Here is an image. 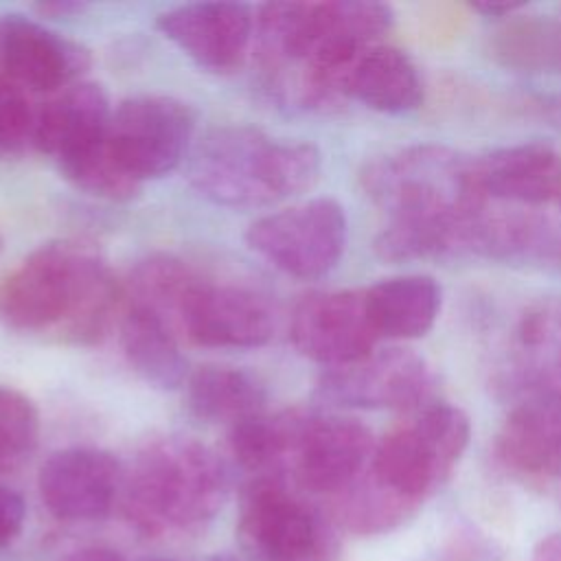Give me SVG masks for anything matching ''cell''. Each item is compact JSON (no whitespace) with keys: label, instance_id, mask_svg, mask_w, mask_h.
<instances>
[{"label":"cell","instance_id":"26","mask_svg":"<svg viewBox=\"0 0 561 561\" xmlns=\"http://www.w3.org/2000/svg\"><path fill=\"white\" fill-rule=\"evenodd\" d=\"M491 53L515 70L561 72V20L517 18L493 35Z\"/></svg>","mask_w":561,"mask_h":561},{"label":"cell","instance_id":"25","mask_svg":"<svg viewBox=\"0 0 561 561\" xmlns=\"http://www.w3.org/2000/svg\"><path fill=\"white\" fill-rule=\"evenodd\" d=\"M202 276L171 254H151L129 274V305L147 309L169 322L175 333L184 305Z\"/></svg>","mask_w":561,"mask_h":561},{"label":"cell","instance_id":"5","mask_svg":"<svg viewBox=\"0 0 561 561\" xmlns=\"http://www.w3.org/2000/svg\"><path fill=\"white\" fill-rule=\"evenodd\" d=\"M359 180L390 221L451 219L484 208L476 160L445 145H412L386 153L368 162Z\"/></svg>","mask_w":561,"mask_h":561},{"label":"cell","instance_id":"9","mask_svg":"<svg viewBox=\"0 0 561 561\" xmlns=\"http://www.w3.org/2000/svg\"><path fill=\"white\" fill-rule=\"evenodd\" d=\"M373 449L364 423L294 408L285 473L311 493L337 495L366 471Z\"/></svg>","mask_w":561,"mask_h":561},{"label":"cell","instance_id":"34","mask_svg":"<svg viewBox=\"0 0 561 561\" xmlns=\"http://www.w3.org/2000/svg\"><path fill=\"white\" fill-rule=\"evenodd\" d=\"M61 561H123V559L107 548H81Z\"/></svg>","mask_w":561,"mask_h":561},{"label":"cell","instance_id":"7","mask_svg":"<svg viewBox=\"0 0 561 561\" xmlns=\"http://www.w3.org/2000/svg\"><path fill=\"white\" fill-rule=\"evenodd\" d=\"M237 535L252 561H331L337 552L327 519L296 497L280 478L250 482Z\"/></svg>","mask_w":561,"mask_h":561},{"label":"cell","instance_id":"15","mask_svg":"<svg viewBox=\"0 0 561 561\" xmlns=\"http://www.w3.org/2000/svg\"><path fill=\"white\" fill-rule=\"evenodd\" d=\"M158 28L199 68L228 75L248 55L254 18L241 2H191L160 13Z\"/></svg>","mask_w":561,"mask_h":561},{"label":"cell","instance_id":"1","mask_svg":"<svg viewBox=\"0 0 561 561\" xmlns=\"http://www.w3.org/2000/svg\"><path fill=\"white\" fill-rule=\"evenodd\" d=\"M390 26L392 11L381 2H270L254 18V53L283 101L324 110L340 101V70Z\"/></svg>","mask_w":561,"mask_h":561},{"label":"cell","instance_id":"27","mask_svg":"<svg viewBox=\"0 0 561 561\" xmlns=\"http://www.w3.org/2000/svg\"><path fill=\"white\" fill-rule=\"evenodd\" d=\"M333 497L337 522L357 535L388 533L416 513V506L388 493L368 476V471Z\"/></svg>","mask_w":561,"mask_h":561},{"label":"cell","instance_id":"24","mask_svg":"<svg viewBox=\"0 0 561 561\" xmlns=\"http://www.w3.org/2000/svg\"><path fill=\"white\" fill-rule=\"evenodd\" d=\"M265 388L248 370L232 366H202L186 379V405L206 423L234 427L265 412Z\"/></svg>","mask_w":561,"mask_h":561},{"label":"cell","instance_id":"20","mask_svg":"<svg viewBox=\"0 0 561 561\" xmlns=\"http://www.w3.org/2000/svg\"><path fill=\"white\" fill-rule=\"evenodd\" d=\"M335 90L340 101L353 99L383 114H405L423 101V83L414 61L386 44L359 50L340 70Z\"/></svg>","mask_w":561,"mask_h":561},{"label":"cell","instance_id":"19","mask_svg":"<svg viewBox=\"0 0 561 561\" xmlns=\"http://www.w3.org/2000/svg\"><path fill=\"white\" fill-rule=\"evenodd\" d=\"M495 454L522 478L561 480V392L519 401L497 434Z\"/></svg>","mask_w":561,"mask_h":561},{"label":"cell","instance_id":"13","mask_svg":"<svg viewBox=\"0 0 561 561\" xmlns=\"http://www.w3.org/2000/svg\"><path fill=\"white\" fill-rule=\"evenodd\" d=\"M493 388L506 399L561 392V298H539L517 318Z\"/></svg>","mask_w":561,"mask_h":561},{"label":"cell","instance_id":"2","mask_svg":"<svg viewBox=\"0 0 561 561\" xmlns=\"http://www.w3.org/2000/svg\"><path fill=\"white\" fill-rule=\"evenodd\" d=\"M121 287L83 241H50L0 280V322L18 333L94 344L112 327Z\"/></svg>","mask_w":561,"mask_h":561},{"label":"cell","instance_id":"31","mask_svg":"<svg viewBox=\"0 0 561 561\" xmlns=\"http://www.w3.org/2000/svg\"><path fill=\"white\" fill-rule=\"evenodd\" d=\"M39 15L48 18H70L75 13H81L85 9L83 2H72V0H53V2H42L35 7Z\"/></svg>","mask_w":561,"mask_h":561},{"label":"cell","instance_id":"8","mask_svg":"<svg viewBox=\"0 0 561 561\" xmlns=\"http://www.w3.org/2000/svg\"><path fill=\"white\" fill-rule=\"evenodd\" d=\"M252 252L287 276L311 280L329 274L346 245L344 208L329 197L270 213L245 232Z\"/></svg>","mask_w":561,"mask_h":561},{"label":"cell","instance_id":"16","mask_svg":"<svg viewBox=\"0 0 561 561\" xmlns=\"http://www.w3.org/2000/svg\"><path fill=\"white\" fill-rule=\"evenodd\" d=\"M274 327V309L261 294L204 278L188 296L180 318V333L213 348L263 346L272 340Z\"/></svg>","mask_w":561,"mask_h":561},{"label":"cell","instance_id":"14","mask_svg":"<svg viewBox=\"0 0 561 561\" xmlns=\"http://www.w3.org/2000/svg\"><path fill=\"white\" fill-rule=\"evenodd\" d=\"M90 68V50L44 24L0 15V77L24 92H59Z\"/></svg>","mask_w":561,"mask_h":561},{"label":"cell","instance_id":"21","mask_svg":"<svg viewBox=\"0 0 561 561\" xmlns=\"http://www.w3.org/2000/svg\"><path fill=\"white\" fill-rule=\"evenodd\" d=\"M476 180L484 197L543 204L561 195V153L543 142L502 147L476 160Z\"/></svg>","mask_w":561,"mask_h":561},{"label":"cell","instance_id":"36","mask_svg":"<svg viewBox=\"0 0 561 561\" xmlns=\"http://www.w3.org/2000/svg\"><path fill=\"white\" fill-rule=\"evenodd\" d=\"M0 252H2V237H0Z\"/></svg>","mask_w":561,"mask_h":561},{"label":"cell","instance_id":"23","mask_svg":"<svg viewBox=\"0 0 561 561\" xmlns=\"http://www.w3.org/2000/svg\"><path fill=\"white\" fill-rule=\"evenodd\" d=\"M121 346L129 366L156 388L173 390L188 379L175 329L147 309L127 307L121 320Z\"/></svg>","mask_w":561,"mask_h":561},{"label":"cell","instance_id":"28","mask_svg":"<svg viewBox=\"0 0 561 561\" xmlns=\"http://www.w3.org/2000/svg\"><path fill=\"white\" fill-rule=\"evenodd\" d=\"M39 436V416L33 401L15 388L0 386V471L28 460Z\"/></svg>","mask_w":561,"mask_h":561},{"label":"cell","instance_id":"22","mask_svg":"<svg viewBox=\"0 0 561 561\" xmlns=\"http://www.w3.org/2000/svg\"><path fill=\"white\" fill-rule=\"evenodd\" d=\"M440 302V285L425 274L386 278L366 289L368 313L379 340L425 335L438 318Z\"/></svg>","mask_w":561,"mask_h":561},{"label":"cell","instance_id":"29","mask_svg":"<svg viewBox=\"0 0 561 561\" xmlns=\"http://www.w3.org/2000/svg\"><path fill=\"white\" fill-rule=\"evenodd\" d=\"M37 110L28 94L15 83L0 77V153H13L33 142Z\"/></svg>","mask_w":561,"mask_h":561},{"label":"cell","instance_id":"32","mask_svg":"<svg viewBox=\"0 0 561 561\" xmlns=\"http://www.w3.org/2000/svg\"><path fill=\"white\" fill-rule=\"evenodd\" d=\"M530 561H561V533L543 537L535 546Z\"/></svg>","mask_w":561,"mask_h":561},{"label":"cell","instance_id":"11","mask_svg":"<svg viewBox=\"0 0 561 561\" xmlns=\"http://www.w3.org/2000/svg\"><path fill=\"white\" fill-rule=\"evenodd\" d=\"M434 377L421 355L410 348H383L329 368L316 383V397L335 408L401 410L405 414L430 403Z\"/></svg>","mask_w":561,"mask_h":561},{"label":"cell","instance_id":"18","mask_svg":"<svg viewBox=\"0 0 561 561\" xmlns=\"http://www.w3.org/2000/svg\"><path fill=\"white\" fill-rule=\"evenodd\" d=\"M110 123L112 110L103 88L77 81L37 110L33 145L59 169L101 147L110 138Z\"/></svg>","mask_w":561,"mask_h":561},{"label":"cell","instance_id":"12","mask_svg":"<svg viewBox=\"0 0 561 561\" xmlns=\"http://www.w3.org/2000/svg\"><path fill=\"white\" fill-rule=\"evenodd\" d=\"M289 337L300 355L327 368L370 355L379 337L368 313L366 289L305 296L291 313Z\"/></svg>","mask_w":561,"mask_h":561},{"label":"cell","instance_id":"33","mask_svg":"<svg viewBox=\"0 0 561 561\" xmlns=\"http://www.w3.org/2000/svg\"><path fill=\"white\" fill-rule=\"evenodd\" d=\"M524 7H526V2H513V0H508V2H476L473 4V9L484 13L486 18H511L515 11H519Z\"/></svg>","mask_w":561,"mask_h":561},{"label":"cell","instance_id":"17","mask_svg":"<svg viewBox=\"0 0 561 561\" xmlns=\"http://www.w3.org/2000/svg\"><path fill=\"white\" fill-rule=\"evenodd\" d=\"M125 476L118 460L94 447H68L48 456L37 476L44 504L59 519L85 522L110 513Z\"/></svg>","mask_w":561,"mask_h":561},{"label":"cell","instance_id":"4","mask_svg":"<svg viewBox=\"0 0 561 561\" xmlns=\"http://www.w3.org/2000/svg\"><path fill=\"white\" fill-rule=\"evenodd\" d=\"M217 454L188 436L149 443L123 482L125 513L147 535L188 533L208 524L226 500Z\"/></svg>","mask_w":561,"mask_h":561},{"label":"cell","instance_id":"3","mask_svg":"<svg viewBox=\"0 0 561 561\" xmlns=\"http://www.w3.org/2000/svg\"><path fill=\"white\" fill-rule=\"evenodd\" d=\"M322 171L320 151L248 125L210 129L193 149L188 180L199 195L228 208H259L309 191Z\"/></svg>","mask_w":561,"mask_h":561},{"label":"cell","instance_id":"6","mask_svg":"<svg viewBox=\"0 0 561 561\" xmlns=\"http://www.w3.org/2000/svg\"><path fill=\"white\" fill-rule=\"evenodd\" d=\"M469 436L471 425L460 408L430 401L375 445L366 471L388 493L419 508L449 478Z\"/></svg>","mask_w":561,"mask_h":561},{"label":"cell","instance_id":"10","mask_svg":"<svg viewBox=\"0 0 561 561\" xmlns=\"http://www.w3.org/2000/svg\"><path fill=\"white\" fill-rule=\"evenodd\" d=\"M195 116L173 96L145 94L112 112L110 147L121 167L140 184L180 167L191 149Z\"/></svg>","mask_w":561,"mask_h":561},{"label":"cell","instance_id":"35","mask_svg":"<svg viewBox=\"0 0 561 561\" xmlns=\"http://www.w3.org/2000/svg\"><path fill=\"white\" fill-rule=\"evenodd\" d=\"M153 561H169V559H153Z\"/></svg>","mask_w":561,"mask_h":561},{"label":"cell","instance_id":"30","mask_svg":"<svg viewBox=\"0 0 561 561\" xmlns=\"http://www.w3.org/2000/svg\"><path fill=\"white\" fill-rule=\"evenodd\" d=\"M24 500L9 486L0 484V548L11 543L24 524Z\"/></svg>","mask_w":561,"mask_h":561}]
</instances>
